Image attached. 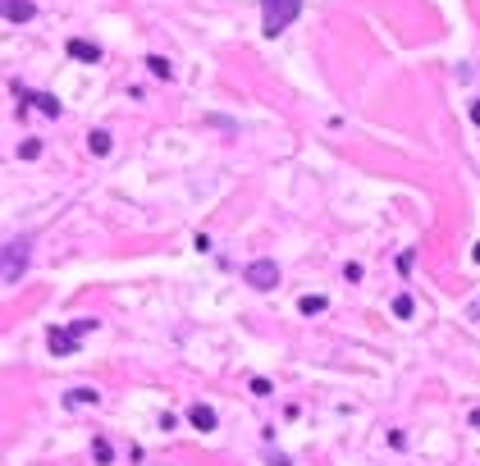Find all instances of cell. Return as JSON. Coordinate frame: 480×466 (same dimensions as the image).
<instances>
[{
    "mask_svg": "<svg viewBox=\"0 0 480 466\" xmlns=\"http://www.w3.org/2000/svg\"><path fill=\"white\" fill-rule=\"evenodd\" d=\"M96 320H69V325H51V334H46V343H51V357H69L73 347H78V338L88 334Z\"/></svg>",
    "mask_w": 480,
    "mask_h": 466,
    "instance_id": "cell-3",
    "label": "cell"
},
{
    "mask_svg": "<svg viewBox=\"0 0 480 466\" xmlns=\"http://www.w3.org/2000/svg\"><path fill=\"white\" fill-rule=\"evenodd\" d=\"M302 311H306V316H320V311H325V297H302Z\"/></svg>",
    "mask_w": 480,
    "mask_h": 466,
    "instance_id": "cell-11",
    "label": "cell"
},
{
    "mask_svg": "<svg viewBox=\"0 0 480 466\" xmlns=\"http://www.w3.org/2000/svg\"><path fill=\"white\" fill-rule=\"evenodd\" d=\"M28 256H32V233H14L5 242V256H0V279L5 284H18L28 270Z\"/></svg>",
    "mask_w": 480,
    "mask_h": 466,
    "instance_id": "cell-1",
    "label": "cell"
},
{
    "mask_svg": "<svg viewBox=\"0 0 480 466\" xmlns=\"http://www.w3.org/2000/svg\"><path fill=\"white\" fill-rule=\"evenodd\" d=\"M243 279L256 288V293H270V288H280V265H275L270 256H261V261H252V265L243 270Z\"/></svg>",
    "mask_w": 480,
    "mask_h": 466,
    "instance_id": "cell-4",
    "label": "cell"
},
{
    "mask_svg": "<svg viewBox=\"0 0 480 466\" xmlns=\"http://www.w3.org/2000/svg\"><path fill=\"white\" fill-rule=\"evenodd\" d=\"M188 421H192V425H197V430H206V434H210V430H215V412H210V407H206V402H197V407H192V412H188Z\"/></svg>",
    "mask_w": 480,
    "mask_h": 466,
    "instance_id": "cell-7",
    "label": "cell"
},
{
    "mask_svg": "<svg viewBox=\"0 0 480 466\" xmlns=\"http://www.w3.org/2000/svg\"><path fill=\"white\" fill-rule=\"evenodd\" d=\"M69 55H73V60L96 64V60H101V46H96V42H78V37H73V42H69Z\"/></svg>",
    "mask_w": 480,
    "mask_h": 466,
    "instance_id": "cell-6",
    "label": "cell"
},
{
    "mask_svg": "<svg viewBox=\"0 0 480 466\" xmlns=\"http://www.w3.org/2000/svg\"><path fill=\"white\" fill-rule=\"evenodd\" d=\"M92 453H96V462H101V466L110 462V443H105V439H96V448H92Z\"/></svg>",
    "mask_w": 480,
    "mask_h": 466,
    "instance_id": "cell-12",
    "label": "cell"
},
{
    "mask_svg": "<svg viewBox=\"0 0 480 466\" xmlns=\"http://www.w3.org/2000/svg\"><path fill=\"white\" fill-rule=\"evenodd\" d=\"M393 316H398V320H412V316H416V302H412L407 293H402V297H393Z\"/></svg>",
    "mask_w": 480,
    "mask_h": 466,
    "instance_id": "cell-9",
    "label": "cell"
},
{
    "mask_svg": "<svg viewBox=\"0 0 480 466\" xmlns=\"http://www.w3.org/2000/svg\"><path fill=\"white\" fill-rule=\"evenodd\" d=\"M64 402H69V407H78V402H96V388H73Z\"/></svg>",
    "mask_w": 480,
    "mask_h": 466,
    "instance_id": "cell-10",
    "label": "cell"
},
{
    "mask_svg": "<svg viewBox=\"0 0 480 466\" xmlns=\"http://www.w3.org/2000/svg\"><path fill=\"white\" fill-rule=\"evenodd\" d=\"M88 151H92V155H110V133H105V129H92V133H88Z\"/></svg>",
    "mask_w": 480,
    "mask_h": 466,
    "instance_id": "cell-8",
    "label": "cell"
},
{
    "mask_svg": "<svg viewBox=\"0 0 480 466\" xmlns=\"http://www.w3.org/2000/svg\"><path fill=\"white\" fill-rule=\"evenodd\" d=\"M297 14H302V0H261V28H265V37H280Z\"/></svg>",
    "mask_w": 480,
    "mask_h": 466,
    "instance_id": "cell-2",
    "label": "cell"
},
{
    "mask_svg": "<svg viewBox=\"0 0 480 466\" xmlns=\"http://www.w3.org/2000/svg\"><path fill=\"white\" fill-rule=\"evenodd\" d=\"M472 316H476V320H480V302H472Z\"/></svg>",
    "mask_w": 480,
    "mask_h": 466,
    "instance_id": "cell-14",
    "label": "cell"
},
{
    "mask_svg": "<svg viewBox=\"0 0 480 466\" xmlns=\"http://www.w3.org/2000/svg\"><path fill=\"white\" fill-rule=\"evenodd\" d=\"M5 18H9V23H32L37 5H32V0H5Z\"/></svg>",
    "mask_w": 480,
    "mask_h": 466,
    "instance_id": "cell-5",
    "label": "cell"
},
{
    "mask_svg": "<svg viewBox=\"0 0 480 466\" xmlns=\"http://www.w3.org/2000/svg\"><path fill=\"white\" fill-rule=\"evenodd\" d=\"M472 119H476V124H480V101H476V105H472Z\"/></svg>",
    "mask_w": 480,
    "mask_h": 466,
    "instance_id": "cell-13",
    "label": "cell"
}]
</instances>
